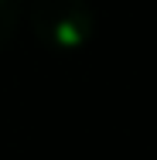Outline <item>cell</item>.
<instances>
[{"label":"cell","instance_id":"obj_1","mask_svg":"<svg viewBox=\"0 0 157 160\" xmlns=\"http://www.w3.org/2000/svg\"><path fill=\"white\" fill-rule=\"evenodd\" d=\"M31 31L51 51H75L92 34V10L86 0H34Z\"/></svg>","mask_w":157,"mask_h":160},{"label":"cell","instance_id":"obj_2","mask_svg":"<svg viewBox=\"0 0 157 160\" xmlns=\"http://www.w3.org/2000/svg\"><path fill=\"white\" fill-rule=\"evenodd\" d=\"M17 17H21V7H17V0H0V48H3V44L14 38Z\"/></svg>","mask_w":157,"mask_h":160}]
</instances>
